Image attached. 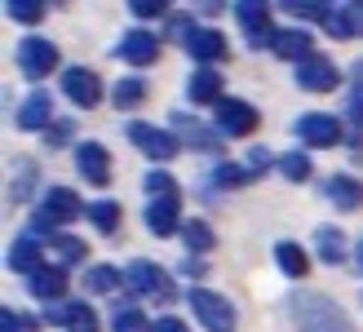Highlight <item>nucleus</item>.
Instances as JSON below:
<instances>
[{
  "label": "nucleus",
  "mask_w": 363,
  "mask_h": 332,
  "mask_svg": "<svg viewBox=\"0 0 363 332\" xmlns=\"http://www.w3.org/2000/svg\"><path fill=\"white\" fill-rule=\"evenodd\" d=\"M293 323L297 332H354V323L328 297H315V292H297L293 297Z\"/></svg>",
  "instance_id": "obj_1"
},
{
  "label": "nucleus",
  "mask_w": 363,
  "mask_h": 332,
  "mask_svg": "<svg viewBox=\"0 0 363 332\" xmlns=\"http://www.w3.org/2000/svg\"><path fill=\"white\" fill-rule=\"evenodd\" d=\"M80 213H89V204H80V195L76 191H67V187H53L45 195V204L40 213H31V231H53V226H62V221H76Z\"/></svg>",
  "instance_id": "obj_2"
},
{
  "label": "nucleus",
  "mask_w": 363,
  "mask_h": 332,
  "mask_svg": "<svg viewBox=\"0 0 363 332\" xmlns=\"http://www.w3.org/2000/svg\"><path fill=\"white\" fill-rule=\"evenodd\" d=\"M235 18H240V27L248 31L252 49H275L279 27L270 23V0H240V5H235Z\"/></svg>",
  "instance_id": "obj_3"
},
{
  "label": "nucleus",
  "mask_w": 363,
  "mask_h": 332,
  "mask_svg": "<svg viewBox=\"0 0 363 332\" xmlns=\"http://www.w3.org/2000/svg\"><path fill=\"white\" fill-rule=\"evenodd\" d=\"M18 67H23L27 80H45L53 67H58V45L45 40V35H27L18 45Z\"/></svg>",
  "instance_id": "obj_4"
},
{
  "label": "nucleus",
  "mask_w": 363,
  "mask_h": 332,
  "mask_svg": "<svg viewBox=\"0 0 363 332\" xmlns=\"http://www.w3.org/2000/svg\"><path fill=\"white\" fill-rule=\"evenodd\" d=\"M124 288L138 292V297H173V284H169V270L155 266V262H133L124 270Z\"/></svg>",
  "instance_id": "obj_5"
},
{
  "label": "nucleus",
  "mask_w": 363,
  "mask_h": 332,
  "mask_svg": "<svg viewBox=\"0 0 363 332\" xmlns=\"http://www.w3.org/2000/svg\"><path fill=\"white\" fill-rule=\"evenodd\" d=\"M124 138H129L142 155H151V160H173L182 151V138H173L169 128H155V124H129Z\"/></svg>",
  "instance_id": "obj_6"
},
{
  "label": "nucleus",
  "mask_w": 363,
  "mask_h": 332,
  "mask_svg": "<svg viewBox=\"0 0 363 332\" xmlns=\"http://www.w3.org/2000/svg\"><path fill=\"white\" fill-rule=\"evenodd\" d=\"M191 310L199 315V323H204L208 332H235V310H230L226 297H217V292L195 288L191 292Z\"/></svg>",
  "instance_id": "obj_7"
},
{
  "label": "nucleus",
  "mask_w": 363,
  "mask_h": 332,
  "mask_svg": "<svg viewBox=\"0 0 363 332\" xmlns=\"http://www.w3.org/2000/svg\"><path fill=\"white\" fill-rule=\"evenodd\" d=\"M297 84L311 89V94H328V89L341 84V71L333 58H319V53H306V58L297 62Z\"/></svg>",
  "instance_id": "obj_8"
},
{
  "label": "nucleus",
  "mask_w": 363,
  "mask_h": 332,
  "mask_svg": "<svg viewBox=\"0 0 363 332\" xmlns=\"http://www.w3.org/2000/svg\"><path fill=\"white\" fill-rule=\"evenodd\" d=\"M217 128L226 138H248L257 128V111H252L244 98H222L217 102Z\"/></svg>",
  "instance_id": "obj_9"
},
{
  "label": "nucleus",
  "mask_w": 363,
  "mask_h": 332,
  "mask_svg": "<svg viewBox=\"0 0 363 332\" xmlns=\"http://www.w3.org/2000/svg\"><path fill=\"white\" fill-rule=\"evenodd\" d=\"M62 94L76 102V106L89 111V106L102 102V80H98L89 67H67V71H62Z\"/></svg>",
  "instance_id": "obj_10"
},
{
  "label": "nucleus",
  "mask_w": 363,
  "mask_h": 332,
  "mask_svg": "<svg viewBox=\"0 0 363 332\" xmlns=\"http://www.w3.org/2000/svg\"><path fill=\"white\" fill-rule=\"evenodd\" d=\"M76 169L84 173L89 187H106L111 182V155H106L102 142H80L76 146Z\"/></svg>",
  "instance_id": "obj_11"
},
{
  "label": "nucleus",
  "mask_w": 363,
  "mask_h": 332,
  "mask_svg": "<svg viewBox=\"0 0 363 332\" xmlns=\"http://www.w3.org/2000/svg\"><path fill=\"white\" fill-rule=\"evenodd\" d=\"M297 138L306 146H337L341 142V124L333 116H323V111H311V116L297 120Z\"/></svg>",
  "instance_id": "obj_12"
},
{
  "label": "nucleus",
  "mask_w": 363,
  "mask_h": 332,
  "mask_svg": "<svg viewBox=\"0 0 363 332\" xmlns=\"http://www.w3.org/2000/svg\"><path fill=\"white\" fill-rule=\"evenodd\" d=\"M182 45H186V53L195 62H222L226 58V35L213 31V27H195Z\"/></svg>",
  "instance_id": "obj_13"
},
{
  "label": "nucleus",
  "mask_w": 363,
  "mask_h": 332,
  "mask_svg": "<svg viewBox=\"0 0 363 332\" xmlns=\"http://www.w3.org/2000/svg\"><path fill=\"white\" fill-rule=\"evenodd\" d=\"M323 195H328L341 213L363 209V182H359V177H350V173H333L328 182H323Z\"/></svg>",
  "instance_id": "obj_14"
},
{
  "label": "nucleus",
  "mask_w": 363,
  "mask_h": 332,
  "mask_svg": "<svg viewBox=\"0 0 363 332\" xmlns=\"http://www.w3.org/2000/svg\"><path fill=\"white\" fill-rule=\"evenodd\" d=\"M120 58L129 62V67H151L160 58V40L151 31H124V40H120Z\"/></svg>",
  "instance_id": "obj_15"
},
{
  "label": "nucleus",
  "mask_w": 363,
  "mask_h": 332,
  "mask_svg": "<svg viewBox=\"0 0 363 332\" xmlns=\"http://www.w3.org/2000/svg\"><path fill=\"white\" fill-rule=\"evenodd\" d=\"M186 98L199 102V106H217V102H222V76H217L208 62H199L195 76L186 80Z\"/></svg>",
  "instance_id": "obj_16"
},
{
  "label": "nucleus",
  "mask_w": 363,
  "mask_h": 332,
  "mask_svg": "<svg viewBox=\"0 0 363 332\" xmlns=\"http://www.w3.org/2000/svg\"><path fill=\"white\" fill-rule=\"evenodd\" d=\"M319 23L328 27V31L337 35V40H350V35H363V5H359V0H350L346 9H328V13L319 18Z\"/></svg>",
  "instance_id": "obj_17"
},
{
  "label": "nucleus",
  "mask_w": 363,
  "mask_h": 332,
  "mask_svg": "<svg viewBox=\"0 0 363 332\" xmlns=\"http://www.w3.org/2000/svg\"><path fill=\"white\" fill-rule=\"evenodd\" d=\"M40 266H45V244H40L35 235H23V239L9 248V270L31 275V270H40Z\"/></svg>",
  "instance_id": "obj_18"
},
{
  "label": "nucleus",
  "mask_w": 363,
  "mask_h": 332,
  "mask_svg": "<svg viewBox=\"0 0 363 332\" xmlns=\"http://www.w3.org/2000/svg\"><path fill=\"white\" fill-rule=\"evenodd\" d=\"M147 226H151V235H173L177 231V195H151Z\"/></svg>",
  "instance_id": "obj_19"
},
{
  "label": "nucleus",
  "mask_w": 363,
  "mask_h": 332,
  "mask_svg": "<svg viewBox=\"0 0 363 332\" xmlns=\"http://www.w3.org/2000/svg\"><path fill=\"white\" fill-rule=\"evenodd\" d=\"M62 292H67V270H62V266H40V270H31V297L58 301Z\"/></svg>",
  "instance_id": "obj_20"
},
{
  "label": "nucleus",
  "mask_w": 363,
  "mask_h": 332,
  "mask_svg": "<svg viewBox=\"0 0 363 332\" xmlns=\"http://www.w3.org/2000/svg\"><path fill=\"white\" fill-rule=\"evenodd\" d=\"M173 128L195 146V151H217V133H222V128H204L199 120H191L186 111H177V116H173Z\"/></svg>",
  "instance_id": "obj_21"
},
{
  "label": "nucleus",
  "mask_w": 363,
  "mask_h": 332,
  "mask_svg": "<svg viewBox=\"0 0 363 332\" xmlns=\"http://www.w3.org/2000/svg\"><path fill=\"white\" fill-rule=\"evenodd\" d=\"M53 116V98L49 94H27L23 106H18V124L23 128H45Z\"/></svg>",
  "instance_id": "obj_22"
},
{
  "label": "nucleus",
  "mask_w": 363,
  "mask_h": 332,
  "mask_svg": "<svg viewBox=\"0 0 363 332\" xmlns=\"http://www.w3.org/2000/svg\"><path fill=\"white\" fill-rule=\"evenodd\" d=\"M275 53L284 62H301L311 53V31H279L275 35Z\"/></svg>",
  "instance_id": "obj_23"
},
{
  "label": "nucleus",
  "mask_w": 363,
  "mask_h": 332,
  "mask_svg": "<svg viewBox=\"0 0 363 332\" xmlns=\"http://www.w3.org/2000/svg\"><path fill=\"white\" fill-rule=\"evenodd\" d=\"M111 102H116L120 111H133V106H142V102H147V80H138V76H129V80H116V89H111Z\"/></svg>",
  "instance_id": "obj_24"
},
{
  "label": "nucleus",
  "mask_w": 363,
  "mask_h": 332,
  "mask_svg": "<svg viewBox=\"0 0 363 332\" xmlns=\"http://www.w3.org/2000/svg\"><path fill=\"white\" fill-rule=\"evenodd\" d=\"M346 116H350L354 133H363V62L350 67V102H346Z\"/></svg>",
  "instance_id": "obj_25"
},
{
  "label": "nucleus",
  "mask_w": 363,
  "mask_h": 332,
  "mask_svg": "<svg viewBox=\"0 0 363 332\" xmlns=\"http://www.w3.org/2000/svg\"><path fill=\"white\" fill-rule=\"evenodd\" d=\"M275 262H279V270L288 280H301V275L311 270V262H306V253L297 244H275Z\"/></svg>",
  "instance_id": "obj_26"
},
{
  "label": "nucleus",
  "mask_w": 363,
  "mask_h": 332,
  "mask_svg": "<svg viewBox=\"0 0 363 332\" xmlns=\"http://www.w3.org/2000/svg\"><path fill=\"white\" fill-rule=\"evenodd\" d=\"M315 244H319V257H323L328 266H337L341 257H346V235L333 231V226H323V231L315 235Z\"/></svg>",
  "instance_id": "obj_27"
},
{
  "label": "nucleus",
  "mask_w": 363,
  "mask_h": 332,
  "mask_svg": "<svg viewBox=\"0 0 363 332\" xmlns=\"http://www.w3.org/2000/svg\"><path fill=\"white\" fill-rule=\"evenodd\" d=\"M89 221H94L102 235H116V231H120V204H111V199H98V204H89Z\"/></svg>",
  "instance_id": "obj_28"
},
{
  "label": "nucleus",
  "mask_w": 363,
  "mask_h": 332,
  "mask_svg": "<svg viewBox=\"0 0 363 332\" xmlns=\"http://www.w3.org/2000/svg\"><path fill=\"white\" fill-rule=\"evenodd\" d=\"M120 284H124V275L116 266H89V275H84V288L89 292H116Z\"/></svg>",
  "instance_id": "obj_29"
},
{
  "label": "nucleus",
  "mask_w": 363,
  "mask_h": 332,
  "mask_svg": "<svg viewBox=\"0 0 363 332\" xmlns=\"http://www.w3.org/2000/svg\"><path fill=\"white\" fill-rule=\"evenodd\" d=\"M5 13L23 27H35L45 18V0H5Z\"/></svg>",
  "instance_id": "obj_30"
},
{
  "label": "nucleus",
  "mask_w": 363,
  "mask_h": 332,
  "mask_svg": "<svg viewBox=\"0 0 363 332\" xmlns=\"http://www.w3.org/2000/svg\"><path fill=\"white\" fill-rule=\"evenodd\" d=\"M111 332H151V323H147V315H142L138 306H116Z\"/></svg>",
  "instance_id": "obj_31"
},
{
  "label": "nucleus",
  "mask_w": 363,
  "mask_h": 332,
  "mask_svg": "<svg viewBox=\"0 0 363 332\" xmlns=\"http://www.w3.org/2000/svg\"><path fill=\"white\" fill-rule=\"evenodd\" d=\"M49 244H53V253L62 257V266H76V262H84V253H89V244H80L76 235H53Z\"/></svg>",
  "instance_id": "obj_32"
},
{
  "label": "nucleus",
  "mask_w": 363,
  "mask_h": 332,
  "mask_svg": "<svg viewBox=\"0 0 363 332\" xmlns=\"http://www.w3.org/2000/svg\"><path fill=\"white\" fill-rule=\"evenodd\" d=\"M182 244H186L191 253H208L213 248V231L204 226V221H186V226H182Z\"/></svg>",
  "instance_id": "obj_33"
},
{
  "label": "nucleus",
  "mask_w": 363,
  "mask_h": 332,
  "mask_svg": "<svg viewBox=\"0 0 363 332\" xmlns=\"http://www.w3.org/2000/svg\"><path fill=\"white\" fill-rule=\"evenodd\" d=\"M279 9L293 13V18H323L333 5H328V0H279Z\"/></svg>",
  "instance_id": "obj_34"
},
{
  "label": "nucleus",
  "mask_w": 363,
  "mask_h": 332,
  "mask_svg": "<svg viewBox=\"0 0 363 332\" xmlns=\"http://www.w3.org/2000/svg\"><path fill=\"white\" fill-rule=\"evenodd\" d=\"M279 173H284L288 182H306V177H311V155H301V151H288V155L279 160Z\"/></svg>",
  "instance_id": "obj_35"
},
{
  "label": "nucleus",
  "mask_w": 363,
  "mask_h": 332,
  "mask_svg": "<svg viewBox=\"0 0 363 332\" xmlns=\"http://www.w3.org/2000/svg\"><path fill=\"white\" fill-rule=\"evenodd\" d=\"M213 182H217V187H248L252 173L244 169V164H217V169H213Z\"/></svg>",
  "instance_id": "obj_36"
},
{
  "label": "nucleus",
  "mask_w": 363,
  "mask_h": 332,
  "mask_svg": "<svg viewBox=\"0 0 363 332\" xmlns=\"http://www.w3.org/2000/svg\"><path fill=\"white\" fill-rule=\"evenodd\" d=\"M0 332H40V323H35L31 315H23V310L5 306L0 310Z\"/></svg>",
  "instance_id": "obj_37"
},
{
  "label": "nucleus",
  "mask_w": 363,
  "mask_h": 332,
  "mask_svg": "<svg viewBox=\"0 0 363 332\" xmlns=\"http://www.w3.org/2000/svg\"><path fill=\"white\" fill-rule=\"evenodd\" d=\"M80 306H84V301H58V306L49 301V310H45V319H49V323H58V328H67L71 319H76V310H80Z\"/></svg>",
  "instance_id": "obj_38"
},
{
  "label": "nucleus",
  "mask_w": 363,
  "mask_h": 332,
  "mask_svg": "<svg viewBox=\"0 0 363 332\" xmlns=\"http://www.w3.org/2000/svg\"><path fill=\"white\" fill-rule=\"evenodd\" d=\"M142 187H147V195H177V182L169 173H147Z\"/></svg>",
  "instance_id": "obj_39"
},
{
  "label": "nucleus",
  "mask_w": 363,
  "mask_h": 332,
  "mask_svg": "<svg viewBox=\"0 0 363 332\" xmlns=\"http://www.w3.org/2000/svg\"><path fill=\"white\" fill-rule=\"evenodd\" d=\"M129 9L138 18H160V13H169V0H129Z\"/></svg>",
  "instance_id": "obj_40"
},
{
  "label": "nucleus",
  "mask_w": 363,
  "mask_h": 332,
  "mask_svg": "<svg viewBox=\"0 0 363 332\" xmlns=\"http://www.w3.org/2000/svg\"><path fill=\"white\" fill-rule=\"evenodd\" d=\"M27 187H31V164H27V160H18V182H13V191H9L13 204H18V199H27Z\"/></svg>",
  "instance_id": "obj_41"
},
{
  "label": "nucleus",
  "mask_w": 363,
  "mask_h": 332,
  "mask_svg": "<svg viewBox=\"0 0 363 332\" xmlns=\"http://www.w3.org/2000/svg\"><path fill=\"white\" fill-rule=\"evenodd\" d=\"M67 332H98V319H94V310H89V306H80V310H76V319L67 323Z\"/></svg>",
  "instance_id": "obj_42"
},
{
  "label": "nucleus",
  "mask_w": 363,
  "mask_h": 332,
  "mask_svg": "<svg viewBox=\"0 0 363 332\" xmlns=\"http://www.w3.org/2000/svg\"><path fill=\"white\" fill-rule=\"evenodd\" d=\"M151 332H186V323L173 319V315H160V319L151 323Z\"/></svg>",
  "instance_id": "obj_43"
},
{
  "label": "nucleus",
  "mask_w": 363,
  "mask_h": 332,
  "mask_svg": "<svg viewBox=\"0 0 363 332\" xmlns=\"http://www.w3.org/2000/svg\"><path fill=\"white\" fill-rule=\"evenodd\" d=\"M45 138H49V146H67V138H71V124H67V120H62V124H53Z\"/></svg>",
  "instance_id": "obj_44"
},
{
  "label": "nucleus",
  "mask_w": 363,
  "mask_h": 332,
  "mask_svg": "<svg viewBox=\"0 0 363 332\" xmlns=\"http://www.w3.org/2000/svg\"><path fill=\"white\" fill-rule=\"evenodd\" d=\"M266 164H270V155L262 151V146H252V151H248V169H257V173H262Z\"/></svg>",
  "instance_id": "obj_45"
},
{
  "label": "nucleus",
  "mask_w": 363,
  "mask_h": 332,
  "mask_svg": "<svg viewBox=\"0 0 363 332\" xmlns=\"http://www.w3.org/2000/svg\"><path fill=\"white\" fill-rule=\"evenodd\" d=\"M354 257H359V266H363V239H359V248H354Z\"/></svg>",
  "instance_id": "obj_46"
}]
</instances>
